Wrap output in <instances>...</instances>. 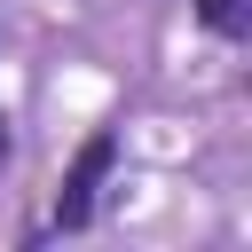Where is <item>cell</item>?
I'll return each mask as SVG.
<instances>
[{
    "label": "cell",
    "instance_id": "cell-1",
    "mask_svg": "<svg viewBox=\"0 0 252 252\" xmlns=\"http://www.w3.org/2000/svg\"><path fill=\"white\" fill-rule=\"evenodd\" d=\"M110 158H118V134H110V126H94V134L79 142V158H71V173H63V189H55V228H79V220L94 213V189H102V173H110Z\"/></svg>",
    "mask_w": 252,
    "mask_h": 252
},
{
    "label": "cell",
    "instance_id": "cell-2",
    "mask_svg": "<svg viewBox=\"0 0 252 252\" xmlns=\"http://www.w3.org/2000/svg\"><path fill=\"white\" fill-rule=\"evenodd\" d=\"M197 16H205L213 32H228V39L244 32V0H197Z\"/></svg>",
    "mask_w": 252,
    "mask_h": 252
},
{
    "label": "cell",
    "instance_id": "cell-3",
    "mask_svg": "<svg viewBox=\"0 0 252 252\" xmlns=\"http://www.w3.org/2000/svg\"><path fill=\"white\" fill-rule=\"evenodd\" d=\"M0 165H8V118H0Z\"/></svg>",
    "mask_w": 252,
    "mask_h": 252
}]
</instances>
